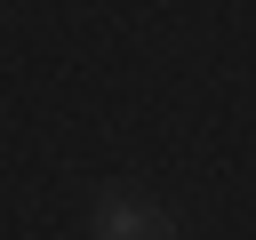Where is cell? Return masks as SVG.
Listing matches in <instances>:
<instances>
[{"label":"cell","instance_id":"obj_1","mask_svg":"<svg viewBox=\"0 0 256 240\" xmlns=\"http://www.w3.org/2000/svg\"><path fill=\"white\" fill-rule=\"evenodd\" d=\"M96 240H176V224L152 208V200H128V192H96Z\"/></svg>","mask_w":256,"mask_h":240}]
</instances>
